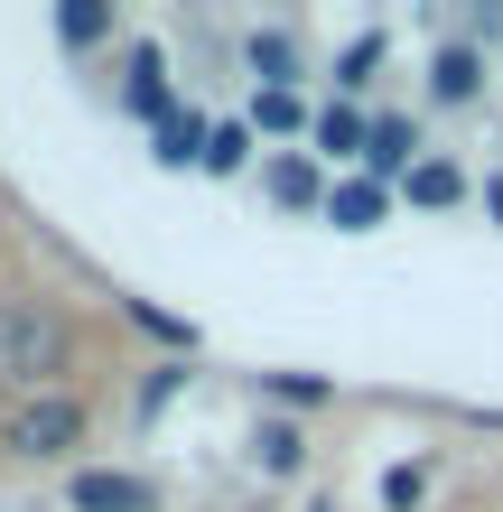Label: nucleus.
Here are the masks:
<instances>
[{
    "instance_id": "obj_1",
    "label": "nucleus",
    "mask_w": 503,
    "mask_h": 512,
    "mask_svg": "<svg viewBox=\"0 0 503 512\" xmlns=\"http://www.w3.org/2000/svg\"><path fill=\"white\" fill-rule=\"evenodd\" d=\"M28 457H66V447L84 438V401H66V391H38V401L19 410V429H10Z\"/></svg>"
},
{
    "instance_id": "obj_2",
    "label": "nucleus",
    "mask_w": 503,
    "mask_h": 512,
    "mask_svg": "<svg viewBox=\"0 0 503 512\" xmlns=\"http://www.w3.org/2000/svg\"><path fill=\"white\" fill-rule=\"evenodd\" d=\"M66 503L75 512H159V485H140V475H122V466H84L66 485Z\"/></svg>"
},
{
    "instance_id": "obj_3",
    "label": "nucleus",
    "mask_w": 503,
    "mask_h": 512,
    "mask_svg": "<svg viewBox=\"0 0 503 512\" xmlns=\"http://www.w3.org/2000/svg\"><path fill=\"white\" fill-rule=\"evenodd\" d=\"M122 103L140 112V122H177V94H168V56H159V47H131V84H122Z\"/></svg>"
},
{
    "instance_id": "obj_4",
    "label": "nucleus",
    "mask_w": 503,
    "mask_h": 512,
    "mask_svg": "<svg viewBox=\"0 0 503 512\" xmlns=\"http://www.w3.org/2000/svg\"><path fill=\"white\" fill-rule=\"evenodd\" d=\"M243 66H252V84H261V94H289V84H299V47H289L280 28H252Z\"/></svg>"
},
{
    "instance_id": "obj_5",
    "label": "nucleus",
    "mask_w": 503,
    "mask_h": 512,
    "mask_svg": "<svg viewBox=\"0 0 503 512\" xmlns=\"http://www.w3.org/2000/svg\"><path fill=\"white\" fill-rule=\"evenodd\" d=\"M476 84H485V56H476V47H466V38L438 47V66H429V94H438V103H476Z\"/></svg>"
},
{
    "instance_id": "obj_6",
    "label": "nucleus",
    "mask_w": 503,
    "mask_h": 512,
    "mask_svg": "<svg viewBox=\"0 0 503 512\" xmlns=\"http://www.w3.org/2000/svg\"><path fill=\"white\" fill-rule=\"evenodd\" d=\"M364 149H373V122L354 103H327V112H317V159H364Z\"/></svg>"
},
{
    "instance_id": "obj_7",
    "label": "nucleus",
    "mask_w": 503,
    "mask_h": 512,
    "mask_svg": "<svg viewBox=\"0 0 503 512\" xmlns=\"http://www.w3.org/2000/svg\"><path fill=\"white\" fill-rule=\"evenodd\" d=\"M205 149H215V131H205L196 112H177V122H159L150 159H159V168H205Z\"/></svg>"
},
{
    "instance_id": "obj_8",
    "label": "nucleus",
    "mask_w": 503,
    "mask_h": 512,
    "mask_svg": "<svg viewBox=\"0 0 503 512\" xmlns=\"http://www.w3.org/2000/svg\"><path fill=\"white\" fill-rule=\"evenodd\" d=\"M327 215H336V233H373L382 224V177H345V187H327Z\"/></svg>"
},
{
    "instance_id": "obj_9",
    "label": "nucleus",
    "mask_w": 503,
    "mask_h": 512,
    "mask_svg": "<svg viewBox=\"0 0 503 512\" xmlns=\"http://www.w3.org/2000/svg\"><path fill=\"white\" fill-rule=\"evenodd\" d=\"M299 457H308V438L289 429V419H261V429H252V466L261 475H299Z\"/></svg>"
},
{
    "instance_id": "obj_10",
    "label": "nucleus",
    "mask_w": 503,
    "mask_h": 512,
    "mask_svg": "<svg viewBox=\"0 0 503 512\" xmlns=\"http://www.w3.org/2000/svg\"><path fill=\"white\" fill-rule=\"evenodd\" d=\"M410 149H420V131H410V122H373V149H364V168H373V177H410V168H420Z\"/></svg>"
},
{
    "instance_id": "obj_11",
    "label": "nucleus",
    "mask_w": 503,
    "mask_h": 512,
    "mask_svg": "<svg viewBox=\"0 0 503 512\" xmlns=\"http://www.w3.org/2000/svg\"><path fill=\"white\" fill-rule=\"evenodd\" d=\"M401 196H410V205H429V215H438V205H457V196H466V177H457L448 159H420V168L401 177Z\"/></svg>"
},
{
    "instance_id": "obj_12",
    "label": "nucleus",
    "mask_w": 503,
    "mask_h": 512,
    "mask_svg": "<svg viewBox=\"0 0 503 512\" xmlns=\"http://www.w3.org/2000/svg\"><path fill=\"white\" fill-rule=\"evenodd\" d=\"M0 345H10L19 364H47V354H66V326H47V317H10V326H0Z\"/></svg>"
},
{
    "instance_id": "obj_13",
    "label": "nucleus",
    "mask_w": 503,
    "mask_h": 512,
    "mask_svg": "<svg viewBox=\"0 0 503 512\" xmlns=\"http://www.w3.org/2000/svg\"><path fill=\"white\" fill-rule=\"evenodd\" d=\"M122 308H131V326H140V336H159V345H177V364H187V354H196V326H187V317H168V308H150V298H122Z\"/></svg>"
},
{
    "instance_id": "obj_14",
    "label": "nucleus",
    "mask_w": 503,
    "mask_h": 512,
    "mask_svg": "<svg viewBox=\"0 0 503 512\" xmlns=\"http://www.w3.org/2000/svg\"><path fill=\"white\" fill-rule=\"evenodd\" d=\"M56 38H66V47H103L112 10H103V0H66V10H56Z\"/></svg>"
},
{
    "instance_id": "obj_15",
    "label": "nucleus",
    "mask_w": 503,
    "mask_h": 512,
    "mask_svg": "<svg viewBox=\"0 0 503 512\" xmlns=\"http://www.w3.org/2000/svg\"><path fill=\"white\" fill-rule=\"evenodd\" d=\"M271 196L280 205H317L327 187H317V159H271Z\"/></svg>"
},
{
    "instance_id": "obj_16",
    "label": "nucleus",
    "mask_w": 503,
    "mask_h": 512,
    "mask_svg": "<svg viewBox=\"0 0 503 512\" xmlns=\"http://www.w3.org/2000/svg\"><path fill=\"white\" fill-rule=\"evenodd\" d=\"M308 112H299V94H252V131H299ZM317 131V122H308Z\"/></svg>"
},
{
    "instance_id": "obj_17",
    "label": "nucleus",
    "mask_w": 503,
    "mask_h": 512,
    "mask_svg": "<svg viewBox=\"0 0 503 512\" xmlns=\"http://www.w3.org/2000/svg\"><path fill=\"white\" fill-rule=\"evenodd\" d=\"M243 159H252V122H224V131H215V149H205V168H215V177H233Z\"/></svg>"
},
{
    "instance_id": "obj_18",
    "label": "nucleus",
    "mask_w": 503,
    "mask_h": 512,
    "mask_svg": "<svg viewBox=\"0 0 503 512\" xmlns=\"http://www.w3.org/2000/svg\"><path fill=\"white\" fill-rule=\"evenodd\" d=\"M420 494H429L420 466H392V475H382V503H392V512H420Z\"/></svg>"
},
{
    "instance_id": "obj_19",
    "label": "nucleus",
    "mask_w": 503,
    "mask_h": 512,
    "mask_svg": "<svg viewBox=\"0 0 503 512\" xmlns=\"http://www.w3.org/2000/svg\"><path fill=\"white\" fill-rule=\"evenodd\" d=\"M271 401H289V410H317V401H327V382H317V373H271Z\"/></svg>"
},
{
    "instance_id": "obj_20",
    "label": "nucleus",
    "mask_w": 503,
    "mask_h": 512,
    "mask_svg": "<svg viewBox=\"0 0 503 512\" xmlns=\"http://www.w3.org/2000/svg\"><path fill=\"white\" fill-rule=\"evenodd\" d=\"M373 66H382V28H364V38H354V47H345V75H336V84H364Z\"/></svg>"
},
{
    "instance_id": "obj_21",
    "label": "nucleus",
    "mask_w": 503,
    "mask_h": 512,
    "mask_svg": "<svg viewBox=\"0 0 503 512\" xmlns=\"http://www.w3.org/2000/svg\"><path fill=\"white\" fill-rule=\"evenodd\" d=\"M187 382V364H168V373H150V391H140V410H168V391Z\"/></svg>"
},
{
    "instance_id": "obj_22",
    "label": "nucleus",
    "mask_w": 503,
    "mask_h": 512,
    "mask_svg": "<svg viewBox=\"0 0 503 512\" xmlns=\"http://www.w3.org/2000/svg\"><path fill=\"white\" fill-rule=\"evenodd\" d=\"M485 205H494V224H503V177H485Z\"/></svg>"
},
{
    "instance_id": "obj_23",
    "label": "nucleus",
    "mask_w": 503,
    "mask_h": 512,
    "mask_svg": "<svg viewBox=\"0 0 503 512\" xmlns=\"http://www.w3.org/2000/svg\"><path fill=\"white\" fill-rule=\"evenodd\" d=\"M308 512H336V503H308Z\"/></svg>"
}]
</instances>
